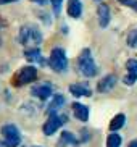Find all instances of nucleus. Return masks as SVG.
Returning <instances> with one entry per match:
<instances>
[{"label": "nucleus", "instance_id": "13", "mask_svg": "<svg viewBox=\"0 0 137 147\" xmlns=\"http://www.w3.org/2000/svg\"><path fill=\"white\" fill-rule=\"evenodd\" d=\"M24 57L29 61H34V63H39V65H45V61H44L42 53H40L39 47H28V49H24Z\"/></svg>", "mask_w": 137, "mask_h": 147}, {"label": "nucleus", "instance_id": "10", "mask_svg": "<svg viewBox=\"0 0 137 147\" xmlns=\"http://www.w3.org/2000/svg\"><path fill=\"white\" fill-rule=\"evenodd\" d=\"M116 81H118V78H116L115 74H107V76H103L99 81V84H97V91L102 92V94L110 92L113 87L116 86Z\"/></svg>", "mask_w": 137, "mask_h": 147}, {"label": "nucleus", "instance_id": "12", "mask_svg": "<svg viewBox=\"0 0 137 147\" xmlns=\"http://www.w3.org/2000/svg\"><path fill=\"white\" fill-rule=\"evenodd\" d=\"M73 112H74V117L77 118L79 121H82V123H86L87 120H89V107L84 104H79V102H74L73 105Z\"/></svg>", "mask_w": 137, "mask_h": 147}, {"label": "nucleus", "instance_id": "1", "mask_svg": "<svg viewBox=\"0 0 137 147\" xmlns=\"http://www.w3.org/2000/svg\"><path fill=\"white\" fill-rule=\"evenodd\" d=\"M77 71L84 76V78H94L99 73V68H97V63H95L94 57L90 49H84L79 57H77Z\"/></svg>", "mask_w": 137, "mask_h": 147}, {"label": "nucleus", "instance_id": "6", "mask_svg": "<svg viewBox=\"0 0 137 147\" xmlns=\"http://www.w3.org/2000/svg\"><path fill=\"white\" fill-rule=\"evenodd\" d=\"M68 121V117L66 115H58V113H50L48 115V120L44 123L42 126V131L45 136H52V134H55L56 131L60 129L61 126L64 125Z\"/></svg>", "mask_w": 137, "mask_h": 147}, {"label": "nucleus", "instance_id": "9", "mask_svg": "<svg viewBox=\"0 0 137 147\" xmlns=\"http://www.w3.org/2000/svg\"><path fill=\"white\" fill-rule=\"evenodd\" d=\"M97 18H99L100 28H107L111 20V13H110V7L107 3H100L97 7Z\"/></svg>", "mask_w": 137, "mask_h": 147}, {"label": "nucleus", "instance_id": "23", "mask_svg": "<svg viewBox=\"0 0 137 147\" xmlns=\"http://www.w3.org/2000/svg\"><path fill=\"white\" fill-rule=\"evenodd\" d=\"M7 26V23H5V20L2 16H0V29H3V28Z\"/></svg>", "mask_w": 137, "mask_h": 147}, {"label": "nucleus", "instance_id": "21", "mask_svg": "<svg viewBox=\"0 0 137 147\" xmlns=\"http://www.w3.org/2000/svg\"><path fill=\"white\" fill-rule=\"evenodd\" d=\"M118 2L126 5V7H129V8H132L134 11H137V0H118Z\"/></svg>", "mask_w": 137, "mask_h": 147}, {"label": "nucleus", "instance_id": "27", "mask_svg": "<svg viewBox=\"0 0 137 147\" xmlns=\"http://www.w3.org/2000/svg\"><path fill=\"white\" fill-rule=\"evenodd\" d=\"M36 147H39V146H36Z\"/></svg>", "mask_w": 137, "mask_h": 147}, {"label": "nucleus", "instance_id": "8", "mask_svg": "<svg viewBox=\"0 0 137 147\" xmlns=\"http://www.w3.org/2000/svg\"><path fill=\"white\" fill-rule=\"evenodd\" d=\"M31 94L34 95V97H37V99H40V100H47V99H50L52 94H53V87H52V84H48V82L37 84V86L32 87Z\"/></svg>", "mask_w": 137, "mask_h": 147}, {"label": "nucleus", "instance_id": "2", "mask_svg": "<svg viewBox=\"0 0 137 147\" xmlns=\"http://www.w3.org/2000/svg\"><path fill=\"white\" fill-rule=\"evenodd\" d=\"M18 42L21 45H29V47H37L39 44L42 42V34L40 31L37 29L32 24H28V26H23L19 29V34H18Z\"/></svg>", "mask_w": 137, "mask_h": 147}, {"label": "nucleus", "instance_id": "14", "mask_svg": "<svg viewBox=\"0 0 137 147\" xmlns=\"http://www.w3.org/2000/svg\"><path fill=\"white\" fill-rule=\"evenodd\" d=\"M79 144V139L74 136L73 133H69V131H63L58 139V147H68V146H77Z\"/></svg>", "mask_w": 137, "mask_h": 147}, {"label": "nucleus", "instance_id": "4", "mask_svg": "<svg viewBox=\"0 0 137 147\" xmlns=\"http://www.w3.org/2000/svg\"><path fill=\"white\" fill-rule=\"evenodd\" d=\"M48 65L55 73H64L68 69V57L61 47L52 49L50 57H48Z\"/></svg>", "mask_w": 137, "mask_h": 147}, {"label": "nucleus", "instance_id": "3", "mask_svg": "<svg viewBox=\"0 0 137 147\" xmlns=\"http://www.w3.org/2000/svg\"><path fill=\"white\" fill-rule=\"evenodd\" d=\"M3 139H2V147H18L21 144V133L13 123H8V125H3L2 129H0Z\"/></svg>", "mask_w": 137, "mask_h": 147}, {"label": "nucleus", "instance_id": "18", "mask_svg": "<svg viewBox=\"0 0 137 147\" xmlns=\"http://www.w3.org/2000/svg\"><path fill=\"white\" fill-rule=\"evenodd\" d=\"M121 142H123V139H121V136L118 133L108 134V138H107V147H120Z\"/></svg>", "mask_w": 137, "mask_h": 147}, {"label": "nucleus", "instance_id": "15", "mask_svg": "<svg viewBox=\"0 0 137 147\" xmlns=\"http://www.w3.org/2000/svg\"><path fill=\"white\" fill-rule=\"evenodd\" d=\"M66 11H68V15L71 18H74V20L81 18V15H82V3H81V0H68Z\"/></svg>", "mask_w": 137, "mask_h": 147}, {"label": "nucleus", "instance_id": "22", "mask_svg": "<svg viewBox=\"0 0 137 147\" xmlns=\"http://www.w3.org/2000/svg\"><path fill=\"white\" fill-rule=\"evenodd\" d=\"M13 2H18V0H0V5H8L13 3Z\"/></svg>", "mask_w": 137, "mask_h": 147}, {"label": "nucleus", "instance_id": "19", "mask_svg": "<svg viewBox=\"0 0 137 147\" xmlns=\"http://www.w3.org/2000/svg\"><path fill=\"white\" fill-rule=\"evenodd\" d=\"M128 45L129 47H132V49H137V28L132 29L128 34Z\"/></svg>", "mask_w": 137, "mask_h": 147}, {"label": "nucleus", "instance_id": "5", "mask_svg": "<svg viewBox=\"0 0 137 147\" xmlns=\"http://www.w3.org/2000/svg\"><path fill=\"white\" fill-rule=\"evenodd\" d=\"M37 79V69L34 66H23L16 71V74L13 76L11 84L16 87H21L24 84H31Z\"/></svg>", "mask_w": 137, "mask_h": 147}, {"label": "nucleus", "instance_id": "25", "mask_svg": "<svg viewBox=\"0 0 137 147\" xmlns=\"http://www.w3.org/2000/svg\"><path fill=\"white\" fill-rule=\"evenodd\" d=\"M128 147H137V141H132V142L129 144V146H128Z\"/></svg>", "mask_w": 137, "mask_h": 147}, {"label": "nucleus", "instance_id": "17", "mask_svg": "<svg viewBox=\"0 0 137 147\" xmlns=\"http://www.w3.org/2000/svg\"><path fill=\"white\" fill-rule=\"evenodd\" d=\"M126 123V115L124 113H118L113 117V120L110 121V131L111 133H116V131H120Z\"/></svg>", "mask_w": 137, "mask_h": 147}, {"label": "nucleus", "instance_id": "16", "mask_svg": "<svg viewBox=\"0 0 137 147\" xmlns=\"http://www.w3.org/2000/svg\"><path fill=\"white\" fill-rule=\"evenodd\" d=\"M64 102H66V100H64L63 95H61V94H55L53 97H52L50 105H48V110H47L48 115H50V113H56V112H58V110H60V108L64 105Z\"/></svg>", "mask_w": 137, "mask_h": 147}, {"label": "nucleus", "instance_id": "11", "mask_svg": "<svg viewBox=\"0 0 137 147\" xmlns=\"http://www.w3.org/2000/svg\"><path fill=\"white\" fill-rule=\"evenodd\" d=\"M69 92L74 95V97H90L92 95V91L90 87L84 82H74L69 86Z\"/></svg>", "mask_w": 137, "mask_h": 147}, {"label": "nucleus", "instance_id": "20", "mask_svg": "<svg viewBox=\"0 0 137 147\" xmlns=\"http://www.w3.org/2000/svg\"><path fill=\"white\" fill-rule=\"evenodd\" d=\"M61 2H63V0H50L52 7H53V13H55V15H60V11H61Z\"/></svg>", "mask_w": 137, "mask_h": 147}, {"label": "nucleus", "instance_id": "7", "mask_svg": "<svg viewBox=\"0 0 137 147\" xmlns=\"http://www.w3.org/2000/svg\"><path fill=\"white\" fill-rule=\"evenodd\" d=\"M126 69H128V74L123 78V82L126 86H134L137 82V60L136 58H129L126 61Z\"/></svg>", "mask_w": 137, "mask_h": 147}, {"label": "nucleus", "instance_id": "24", "mask_svg": "<svg viewBox=\"0 0 137 147\" xmlns=\"http://www.w3.org/2000/svg\"><path fill=\"white\" fill-rule=\"evenodd\" d=\"M31 2H34V3H39V5H44L47 0H31Z\"/></svg>", "mask_w": 137, "mask_h": 147}, {"label": "nucleus", "instance_id": "26", "mask_svg": "<svg viewBox=\"0 0 137 147\" xmlns=\"http://www.w3.org/2000/svg\"><path fill=\"white\" fill-rule=\"evenodd\" d=\"M95 2H100V0H95Z\"/></svg>", "mask_w": 137, "mask_h": 147}]
</instances>
